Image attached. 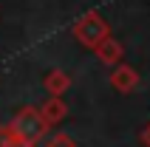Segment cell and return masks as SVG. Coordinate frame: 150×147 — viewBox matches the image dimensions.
<instances>
[{
	"instance_id": "1",
	"label": "cell",
	"mask_w": 150,
	"mask_h": 147,
	"mask_svg": "<svg viewBox=\"0 0 150 147\" xmlns=\"http://www.w3.org/2000/svg\"><path fill=\"white\" fill-rule=\"evenodd\" d=\"M8 130H11V136H14L17 141H31V144H37L40 139H45L48 124L42 122L40 110H37L34 105H25V107H20V110L11 116Z\"/></svg>"
},
{
	"instance_id": "2",
	"label": "cell",
	"mask_w": 150,
	"mask_h": 147,
	"mask_svg": "<svg viewBox=\"0 0 150 147\" xmlns=\"http://www.w3.org/2000/svg\"><path fill=\"white\" fill-rule=\"evenodd\" d=\"M71 34H74L76 40L82 42L85 48H96V45H99L105 37H110V28H108V23L102 20V14H96V11H88V14H82V17L74 23Z\"/></svg>"
},
{
	"instance_id": "3",
	"label": "cell",
	"mask_w": 150,
	"mask_h": 147,
	"mask_svg": "<svg viewBox=\"0 0 150 147\" xmlns=\"http://www.w3.org/2000/svg\"><path fill=\"white\" fill-rule=\"evenodd\" d=\"M37 110H40L42 122L48 124V127H51V124H59V122L68 116V105H65V99H62V96H51V99H45V102H42Z\"/></svg>"
},
{
	"instance_id": "4",
	"label": "cell",
	"mask_w": 150,
	"mask_h": 147,
	"mask_svg": "<svg viewBox=\"0 0 150 147\" xmlns=\"http://www.w3.org/2000/svg\"><path fill=\"white\" fill-rule=\"evenodd\" d=\"M110 85L119 90V93H130L139 85V74L130 65H113V74H110Z\"/></svg>"
},
{
	"instance_id": "5",
	"label": "cell",
	"mask_w": 150,
	"mask_h": 147,
	"mask_svg": "<svg viewBox=\"0 0 150 147\" xmlns=\"http://www.w3.org/2000/svg\"><path fill=\"white\" fill-rule=\"evenodd\" d=\"M42 88L48 90V96H62V93L71 88V76H68L65 71L54 68V71L45 74V79H42Z\"/></svg>"
},
{
	"instance_id": "6",
	"label": "cell",
	"mask_w": 150,
	"mask_h": 147,
	"mask_svg": "<svg viewBox=\"0 0 150 147\" xmlns=\"http://www.w3.org/2000/svg\"><path fill=\"white\" fill-rule=\"evenodd\" d=\"M93 51H96V57H99L105 65H116L119 59H122V42H116L113 37H105Z\"/></svg>"
},
{
	"instance_id": "7",
	"label": "cell",
	"mask_w": 150,
	"mask_h": 147,
	"mask_svg": "<svg viewBox=\"0 0 150 147\" xmlns=\"http://www.w3.org/2000/svg\"><path fill=\"white\" fill-rule=\"evenodd\" d=\"M42 147H76V141L68 136V133H54V136H48L45 139V144Z\"/></svg>"
},
{
	"instance_id": "8",
	"label": "cell",
	"mask_w": 150,
	"mask_h": 147,
	"mask_svg": "<svg viewBox=\"0 0 150 147\" xmlns=\"http://www.w3.org/2000/svg\"><path fill=\"white\" fill-rule=\"evenodd\" d=\"M11 141H14V136L8 130V124H0V147H8Z\"/></svg>"
},
{
	"instance_id": "9",
	"label": "cell",
	"mask_w": 150,
	"mask_h": 147,
	"mask_svg": "<svg viewBox=\"0 0 150 147\" xmlns=\"http://www.w3.org/2000/svg\"><path fill=\"white\" fill-rule=\"evenodd\" d=\"M142 144H144V147H150V124L142 130Z\"/></svg>"
},
{
	"instance_id": "10",
	"label": "cell",
	"mask_w": 150,
	"mask_h": 147,
	"mask_svg": "<svg viewBox=\"0 0 150 147\" xmlns=\"http://www.w3.org/2000/svg\"><path fill=\"white\" fill-rule=\"evenodd\" d=\"M8 147H37V144H31V141H17V139H14Z\"/></svg>"
}]
</instances>
